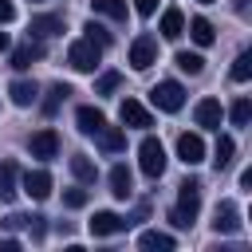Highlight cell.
<instances>
[{"label": "cell", "mask_w": 252, "mask_h": 252, "mask_svg": "<svg viewBox=\"0 0 252 252\" xmlns=\"http://www.w3.org/2000/svg\"><path fill=\"white\" fill-rule=\"evenodd\" d=\"M197 209H201V181H197V177H185V181L177 185V209L169 213V220H173L177 228H189V224L197 220Z\"/></svg>", "instance_id": "obj_1"}, {"label": "cell", "mask_w": 252, "mask_h": 252, "mask_svg": "<svg viewBox=\"0 0 252 252\" xmlns=\"http://www.w3.org/2000/svg\"><path fill=\"white\" fill-rule=\"evenodd\" d=\"M67 63L75 67V71H83V75H94V67L102 63V43H94V39H75L71 47H67Z\"/></svg>", "instance_id": "obj_2"}, {"label": "cell", "mask_w": 252, "mask_h": 252, "mask_svg": "<svg viewBox=\"0 0 252 252\" xmlns=\"http://www.w3.org/2000/svg\"><path fill=\"white\" fill-rule=\"evenodd\" d=\"M150 102H154L158 110H165V114H177V110L185 106V87L173 83V79H161V83L150 91Z\"/></svg>", "instance_id": "obj_3"}, {"label": "cell", "mask_w": 252, "mask_h": 252, "mask_svg": "<svg viewBox=\"0 0 252 252\" xmlns=\"http://www.w3.org/2000/svg\"><path fill=\"white\" fill-rule=\"evenodd\" d=\"M138 165H142L146 177H161V169H165V146H161L158 138H142V146H138Z\"/></svg>", "instance_id": "obj_4"}, {"label": "cell", "mask_w": 252, "mask_h": 252, "mask_svg": "<svg viewBox=\"0 0 252 252\" xmlns=\"http://www.w3.org/2000/svg\"><path fill=\"white\" fill-rule=\"evenodd\" d=\"M134 220H142V213L138 217H118V213H94V220H91V236H114V232H126Z\"/></svg>", "instance_id": "obj_5"}, {"label": "cell", "mask_w": 252, "mask_h": 252, "mask_svg": "<svg viewBox=\"0 0 252 252\" xmlns=\"http://www.w3.org/2000/svg\"><path fill=\"white\" fill-rule=\"evenodd\" d=\"M28 154H32V158H39V161H47V158H55V154H59V134H55L51 126H43V130H35V134L28 138Z\"/></svg>", "instance_id": "obj_6"}, {"label": "cell", "mask_w": 252, "mask_h": 252, "mask_svg": "<svg viewBox=\"0 0 252 252\" xmlns=\"http://www.w3.org/2000/svg\"><path fill=\"white\" fill-rule=\"evenodd\" d=\"M213 232H217V236L240 232V209H236V201H220V205H217V213H213Z\"/></svg>", "instance_id": "obj_7"}, {"label": "cell", "mask_w": 252, "mask_h": 252, "mask_svg": "<svg viewBox=\"0 0 252 252\" xmlns=\"http://www.w3.org/2000/svg\"><path fill=\"white\" fill-rule=\"evenodd\" d=\"M130 63H134V71L154 67V63H158V39H154V35H138V39L130 43Z\"/></svg>", "instance_id": "obj_8"}, {"label": "cell", "mask_w": 252, "mask_h": 252, "mask_svg": "<svg viewBox=\"0 0 252 252\" xmlns=\"http://www.w3.org/2000/svg\"><path fill=\"white\" fill-rule=\"evenodd\" d=\"M118 118H122V126H134V130H146V126H154L150 110H146L138 98H122V106H118Z\"/></svg>", "instance_id": "obj_9"}, {"label": "cell", "mask_w": 252, "mask_h": 252, "mask_svg": "<svg viewBox=\"0 0 252 252\" xmlns=\"http://www.w3.org/2000/svg\"><path fill=\"white\" fill-rule=\"evenodd\" d=\"M28 32H32V39H51V35L63 32V16H55V12H47V16H32Z\"/></svg>", "instance_id": "obj_10"}, {"label": "cell", "mask_w": 252, "mask_h": 252, "mask_svg": "<svg viewBox=\"0 0 252 252\" xmlns=\"http://www.w3.org/2000/svg\"><path fill=\"white\" fill-rule=\"evenodd\" d=\"M39 59H43V43L32 39V35H28V43H20V47L12 51V67H16V71H28V67L39 63Z\"/></svg>", "instance_id": "obj_11"}, {"label": "cell", "mask_w": 252, "mask_h": 252, "mask_svg": "<svg viewBox=\"0 0 252 252\" xmlns=\"http://www.w3.org/2000/svg\"><path fill=\"white\" fill-rule=\"evenodd\" d=\"M177 158H181L185 165L205 161V142H201V134H181V138H177Z\"/></svg>", "instance_id": "obj_12"}, {"label": "cell", "mask_w": 252, "mask_h": 252, "mask_svg": "<svg viewBox=\"0 0 252 252\" xmlns=\"http://www.w3.org/2000/svg\"><path fill=\"white\" fill-rule=\"evenodd\" d=\"M75 122H79V130H83L87 138H94V134L106 126V114H102L98 106H79V110H75Z\"/></svg>", "instance_id": "obj_13"}, {"label": "cell", "mask_w": 252, "mask_h": 252, "mask_svg": "<svg viewBox=\"0 0 252 252\" xmlns=\"http://www.w3.org/2000/svg\"><path fill=\"white\" fill-rule=\"evenodd\" d=\"M24 193L35 197V201H43V197L51 193V173H47V169H28V173H24Z\"/></svg>", "instance_id": "obj_14"}, {"label": "cell", "mask_w": 252, "mask_h": 252, "mask_svg": "<svg viewBox=\"0 0 252 252\" xmlns=\"http://www.w3.org/2000/svg\"><path fill=\"white\" fill-rule=\"evenodd\" d=\"M193 118H197V126H205V130H220V102H217V98H201L197 110H193Z\"/></svg>", "instance_id": "obj_15"}, {"label": "cell", "mask_w": 252, "mask_h": 252, "mask_svg": "<svg viewBox=\"0 0 252 252\" xmlns=\"http://www.w3.org/2000/svg\"><path fill=\"white\" fill-rule=\"evenodd\" d=\"M138 248H142V252H173V236H169V232L150 228V232H142V236H138Z\"/></svg>", "instance_id": "obj_16"}, {"label": "cell", "mask_w": 252, "mask_h": 252, "mask_svg": "<svg viewBox=\"0 0 252 252\" xmlns=\"http://www.w3.org/2000/svg\"><path fill=\"white\" fill-rule=\"evenodd\" d=\"M110 193H114L118 201H126V197L134 193V177H130L126 165H114V169H110Z\"/></svg>", "instance_id": "obj_17"}, {"label": "cell", "mask_w": 252, "mask_h": 252, "mask_svg": "<svg viewBox=\"0 0 252 252\" xmlns=\"http://www.w3.org/2000/svg\"><path fill=\"white\" fill-rule=\"evenodd\" d=\"M20 173H16V161H0V201H12L20 189H16Z\"/></svg>", "instance_id": "obj_18"}, {"label": "cell", "mask_w": 252, "mask_h": 252, "mask_svg": "<svg viewBox=\"0 0 252 252\" xmlns=\"http://www.w3.org/2000/svg\"><path fill=\"white\" fill-rule=\"evenodd\" d=\"M185 32V16H181V8H165L161 12V35L165 39H177Z\"/></svg>", "instance_id": "obj_19"}, {"label": "cell", "mask_w": 252, "mask_h": 252, "mask_svg": "<svg viewBox=\"0 0 252 252\" xmlns=\"http://www.w3.org/2000/svg\"><path fill=\"white\" fill-rule=\"evenodd\" d=\"M8 94H12V102H16V106H32V102H35V94H39V87H35V83H28V79H16V83L8 87Z\"/></svg>", "instance_id": "obj_20"}, {"label": "cell", "mask_w": 252, "mask_h": 252, "mask_svg": "<svg viewBox=\"0 0 252 252\" xmlns=\"http://www.w3.org/2000/svg\"><path fill=\"white\" fill-rule=\"evenodd\" d=\"M94 142H98V146H102L106 154H118V150L126 146V134H122L118 126H102V130L94 134Z\"/></svg>", "instance_id": "obj_21"}, {"label": "cell", "mask_w": 252, "mask_h": 252, "mask_svg": "<svg viewBox=\"0 0 252 252\" xmlns=\"http://www.w3.org/2000/svg\"><path fill=\"white\" fill-rule=\"evenodd\" d=\"M232 154H236V142H232L228 134H220V138H217V150H213V165H217V173L232 165Z\"/></svg>", "instance_id": "obj_22"}, {"label": "cell", "mask_w": 252, "mask_h": 252, "mask_svg": "<svg viewBox=\"0 0 252 252\" xmlns=\"http://www.w3.org/2000/svg\"><path fill=\"white\" fill-rule=\"evenodd\" d=\"M189 35H193L201 47H209V43L217 39V32H213V24H209L205 16H193V20H189Z\"/></svg>", "instance_id": "obj_23"}, {"label": "cell", "mask_w": 252, "mask_h": 252, "mask_svg": "<svg viewBox=\"0 0 252 252\" xmlns=\"http://www.w3.org/2000/svg\"><path fill=\"white\" fill-rule=\"evenodd\" d=\"M71 173H75V181L87 185V181H94V161H91L87 154H75V158H71Z\"/></svg>", "instance_id": "obj_24"}, {"label": "cell", "mask_w": 252, "mask_h": 252, "mask_svg": "<svg viewBox=\"0 0 252 252\" xmlns=\"http://www.w3.org/2000/svg\"><path fill=\"white\" fill-rule=\"evenodd\" d=\"M91 8L98 16H110V20H126V0H91Z\"/></svg>", "instance_id": "obj_25"}, {"label": "cell", "mask_w": 252, "mask_h": 252, "mask_svg": "<svg viewBox=\"0 0 252 252\" xmlns=\"http://www.w3.org/2000/svg\"><path fill=\"white\" fill-rule=\"evenodd\" d=\"M173 63H177L185 75H201V71H205V59H201L197 51H177V59H173Z\"/></svg>", "instance_id": "obj_26"}, {"label": "cell", "mask_w": 252, "mask_h": 252, "mask_svg": "<svg viewBox=\"0 0 252 252\" xmlns=\"http://www.w3.org/2000/svg\"><path fill=\"white\" fill-rule=\"evenodd\" d=\"M67 94H71V87H67V83H55V87L47 91V102H43V114H55V110L63 106V98H67Z\"/></svg>", "instance_id": "obj_27"}, {"label": "cell", "mask_w": 252, "mask_h": 252, "mask_svg": "<svg viewBox=\"0 0 252 252\" xmlns=\"http://www.w3.org/2000/svg\"><path fill=\"white\" fill-rule=\"evenodd\" d=\"M232 79H236V83H248V79H252V51H240V55H236Z\"/></svg>", "instance_id": "obj_28"}, {"label": "cell", "mask_w": 252, "mask_h": 252, "mask_svg": "<svg viewBox=\"0 0 252 252\" xmlns=\"http://www.w3.org/2000/svg\"><path fill=\"white\" fill-rule=\"evenodd\" d=\"M228 118H232V126H248L252 122V102L248 98H236L232 110H228Z\"/></svg>", "instance_id": "obj_29"}, {"label": "cell", "mask_w": 252, "mask_h": 252, "mask_svg": "<svg viewBox=\"0 0 252 252\" xmlns=\"http://www.w3.org/2000/svg\"><path fill=\"white\" fill-rule=\"evenodd\" d=\"M118 83H122V75H118V71H102V75H98V83H94V94H110Z\"/></svg>", "instance_id": "obj_30"}, {"label": "cell", "mask_w": 252, "mask_h": 252, "mask_svg": "<svg viewBox=\"0 0 252 252\" xmlns=\"http://www.w3.org/2000/svg\"><path fill=\"white\" fill-rule=\"evenodd\" d=\"M83 32H87V39H94V43H102V47H106V43H110V32H106V28H102V24H94V20H91V24H87V28H83Z\"/></svg>", "instance_id": "obj_31"}, {"label": "cell", "mask_w": 252, "mask_h": 252, "mask_svg": "<svg viewBox=\"0 0 252 252\" xmlns=\"http://www.w3.org/2000/svg\"><path fill=\"white\" fill-rule=\"evenodd\" d=\"M63 205H67V209H83V205H87V189H67V193H63Z\"/></svg>", "instance_id": "obj_32"}, {"label": "cell", "mask_w": 252, "mask_h": 252, "mask_svg": "<svg viewBox=\"0 0 252 252\" xmlns=\"http://www.w3.org/2000/svg\"><path fill=\"white\" fill-rule=\"evenodd\" d=\"M24 228H28V232H32V236H35V240H39V236H43V228H47V224H43V217H28V220H24Z\"/></svg>", "instance_id": "obj_33"}, {"label": "cell", "mask_w": 252, "mask_h": 252, "mask_svg": "<svg viewBox=\"0 0 252 252\" xmlns=\"http://www.w3.org/2000/svg\"><path fill=\"white\" fill-rule=\"evenodd\" d=\"M134 8H138V16H154L158 12V0H134Z\"/></svg>", "instance_id": "obj_34"}, {"label": "cell", "mask_w": 252, "mask_h": 252, "mask_svg": "<svg viewBox=\"0 0 252 252\" xmlns=\"http://www.w3.org/2000/svg\"><path fill=\"white\" fill-rule=\"evenodd\" d=\"M16 16V8H12V0H0V24H8Z\"/></svg>", "instance_id": "obj_35"}, {"label": "cell", "mask_w": 252, "mask_h": 252, "mask_svg": "<svg viewBox=\"0 0 252 252\" xmlns=\"http://www.w3.org/2000/svg\"><path fill=\"white\" fill-rule=\"evenodd\" d=\"M232 8H236V12H244V8H248V0H232Z\"/></svg>", "instance_id": "obj_36"}, {"label": "cell", "mask_w": 252, "mask_h": 252, "mask_svg": "<svg viewBox=\"0 0 252 252\" xmlns=\"http://www.w3.org/2000/svg\"><path fill=\"white\" fill-rule=\"evenodd\" d=\"M0 51H8V32H0Z\"/></svg>", "instance_id": "obj_37"}, {"label": "cell", "mask_w": 252, "mask_h": 252, "mask_svg": "<svg viewBox=\"0 0 252 252\" xmlns=\"http://www.w3.org/2000/svg\"><path fill=\"white\" fill-rule=\"evenodd\" d=\"M201 4H213V0H201Z\"/></svg>", "instance_id": "obj_38"}]
</instances>
